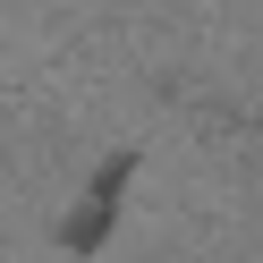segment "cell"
Segmentation results:
<instances>
[{
  "mask_svg": "<svg viewBox=\"0 0 263 263\" xmlns=\"http://www.w3.org/2000/svg\"><path fill=\"white\" fill-rule=\"evenodd\" d=\"M136 144H119V153L102 161V170L85 178V195H77L68 204V221H60V246H68V255H102L110 246V229H119V204H127V178H136Z\"/></svg>",
  "mask_w": 263,
  "mask_h": 263,
  "instance_id": "obj_1",
  "label": "cell"
}]
</instances>
